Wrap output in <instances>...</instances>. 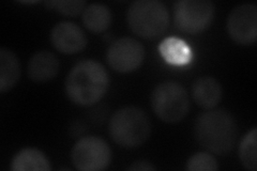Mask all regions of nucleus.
<instances>
[{"label":"nucleus","mask_w":257,"mask_h":171,"mask_svg":"<svg viewBox=\"0 0 257 171\" xmlns=\"http://www.w3.org/2000/svg\"><path fill=\"white\" fill-rule=\"evenodd\" d=\"M227 31L237 44H254L257 38L256 5L244 4L236 7L228 16Z\"/></svg>","instance_id":"obj_9"},{"label":"nucleus","mask_w":257,"mask_h":171,"mask_svg":"<svg viewBox=\"0 0 257 171\" xmlns=\"http://www.w3.org/2000/svg\"><path fill=\"white\" fill-rule=\"evenodd\" d=\"M156 166H154L151 162L147 160H136L133 164L127 168L130 171H149V170H156Z\"/></svg>","instance_id":"obj_20"},{"label":"nucleus","mask_w":257,"mask_h":171,"mask_svg":"<svg viewBox=\"0 0 257 171\" xmlns=\"http://www.w3.org/2000/svg\"><path fill=\"white\" fill-rule=\"evenodd\" d=\"M194 135L199 145L208 152L227 155L237 141L236 120L225 109H209L197 117Z\"/></svg>","instance_id":"obj_1"},{"label":"nucleus","mask_w":257,"mask_h":171,"mask_svg":"<svg viewBox=\"0 0 257 171\" xmlns=\"http://www.w3.org/2000/svg\"><path fill=\"white\" fill-rule=\"evenodd\" d=\"M48 9H55L62 15L77 16L86 9V2L83 0H58V2H46Z\"/></svg>","instance_id":"obj_19"},{"label":"nucleus","mask_w":257,"mask_h":171,"mask_svg":"<svg viewBox=\"0 0 257 171\" xmlns=\"http://www.w3.org/2000/svg\"><path fill=\"white\" fill-rule=\"evenodd\" d=\"M106 69L95 60H83L72 68L66 79V93L71 102L83 107L98 103L107 92Z\"/></svg>","instance_id":"obj_2"},{"label":"nucleus","mask_w":257,"mask_h":171,"mask_svg":"<svg viewBox=\"0 0 257 171\" xmlns=\"http://www.w3.org/2000/svg\"><path fill=\"white\" fill-rule=\"evenodd\" d=\"M151 124L143 109L126 106L117 110L109 121V135L115 143L125 149L142 145L149 138Z\"/></svg>","instance_id":"obj_3"},{"label":"nucleus","mask_w":257,"mask_h":171,"mask_svg":"<svg viewBox=\"0 0 257 171\" xmlns=\"http://www.w3.org/2000/svg\"><path fill=\"white\" fill-rule=\"evenodd\" d=\"M83 23L88 30L94 34L105 31L111 23V13L108 7L102 4H91L83 12Z\"/></svg>","instance_id":"obj_16"},{"label":"nucleus","mask_w":257,"mask_h":171,"mask_svg":"<svg viewBox=\"0 0 257 171\" xmlns=\"http://www.w3.org/2000/svg\"><path fill=\"white\" fill-rule=\"evenodd\" d=\"M127 25L145 40L160 38L170 26V12L159 0H136L128 7Z\"/></svg>","instance_id":"obj_4"},{"label":"nucleus","mask_w":257,"mask_h":171,"mask_svg":"<svg viewBox=\"0 0 257 171\" xmlns=\"http://www.w3.org/2000/svg\"><path fill=\"white\" fill-rule=\"evenodd\" d=\"M145 59V48L133 38H121L112 42L106 53L109 67L119 73L138 70Z\"/></svg>","instance_id":"obj_8"},{"label":"nucleus","mask_w":257,"mask_h":171,"mask_svg":"<svg viewBox=\"0 0 257 171\" xmlns=\"http://www.w3.org/2000/svg\"><path fill=\"white\" fill-rule=\"evenodd\" d=\"M160 53L164 60L173 66H184L192 58L190 46L178 38H167L160 45Z\"/></svg>","instance_id":"obj_15"},{"label":"nucleus","mask_w":257,"mask_h":171,"mask_svg":"<svg viewBox=\"0 0 257 171\" xmlns=\"http://www.w3.org/2000/svg\"><path fill=\"white\" fill-rule=\"evenodd\" d=\"M74 167L82 171H100L106 169L111 160L108 143L98 136L80 138L71 152Z\"/></svg>","instance_id":"obj_7"},{"label":"nucleus","mask_w":257,"mask_h":171,"mask_svg":"<svg viewBox=\"0 0 257 171\" xmlns=\"http://www.w3.org/2000/svg\"><path fill=\"white\" fill-rule=\"evenodd\" d=\"M13 171H50L51 164L45 154L36 148H24L11 161Z\"/></svg>","instance_id":"obj_13"},{"label":"nucleus","mask_w":257,"mask_h":171,"mask_svg":"<svg viewBox=\"0 0 257 171\" xmlns=\"http://www.w3.org/2000/svg\"><path fill=\"white\" fill-rule=\"evenodd\" d=\"M239 158L243 167L250 171L257 170V128H252L240 142Z\"/></svg>","instance_id":"obj_17"},{"label":"nucleus","mask_w":257,"mask_h":171,"mask_svg":"<svg viewBox=\"0 0 257 171\" xmlns=\"http://www.w3.org/2000/svg\"><path fill=\"white\" fill-rule=\"evenodd\" d=\"M222 87L215 78L202 76L192 86V95L196 104L204 109H212L222 99Z\"/></svg>","instance_id":"obj_12"},{"label":"nucleus","mask_w":257,"mask_h":171,"mask_svg":"<svg viewBox=\"0 0 257 171\" xmlns=\"http://www.w3.org/2000/svg\"><path fill=\"white\" fill-rule=\"evenodd\" d=\"M214 9L210 0H179L174 6L175 26L183 34H200L211 25Z\"/></svg>","instance_id":"obj_6"},{"label":"nucleus","mask_w":257,"mask_h":171,"mask_svg":"<svg viewBox=\"0 0 257 171\" xmlns=\"http://www.w3.org/2000/svg\"><path fill=\"white\" fill-rule=\"evenodd\" d=\"M21 77V63L12 51L0 48V91L7 92L16 85Z\"/></svg>","instance_id":"obj_14"},{"label":"nucleus","mask_w":257,"mask_h":171,"mask_svg":"<svg viewBox=\"0 0 257 171\" xmlns=\"http://www.w3.org/2000/svg\"><path fill=\"white\" fill-rule=\"evenodd\" d=\"M151 106L155 113L167 123H176L186 118L190 110L189 94L176 81H164L152 91Z\"/></svg>","instance_id":"obj_5"},{"label":"nucleus","mask_w":257,"mask_h":171,"mask_svg":"<svg viewBox=\"0 0 257 171\" xmlns=\"http://www.w3.org/2000/svg\"><path fill=\"white\" fill-rule=\"evenodd\" d=\"M53 46L64 55L82 52L87 45V36L78 25L71 22H61L51 31Z\"/></svg>","instance_id":"obj_10"},{"label":"nucleus","mask_w":257,"mask_h":171,"mask_svg":"<svg viewBox=\"0 0 257 171\" xmlns=\"http://www.w3.org/2000/svg\"><path fill=\"white\" fill-rule=\"evenodd\" d=\"M60 63L55 54L48 51L36 53L28 62V77L35 83H46L57 76Z\"/></svg>","instance_id":"obj_11"},{"label":"nucleus","mask_w":257,"mask_h":171,"mask_svg":"<svg viewBox=\"0 0 257 171\" xmlns=\"http://www.w3.org/2000/svg\"><path fill=\"white\" fill-rule=\"evenodd\" d=\"M186 169L189 171H215L219 169L216 159L210 153H195L188 159Z\"/></svg>","instance_id":"obj_18"}]
</instances>
